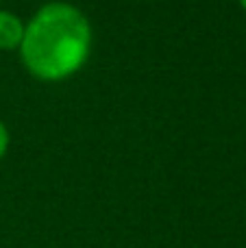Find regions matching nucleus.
<instances>
[{
	"label": "nucleus",
	"instance_id": "obj_1",
	"mask_svg": "<svg viewBox=\"0 0 246 248\" xmlns=\"http://www.w3.org/2000/svg\"><path fill=\"white\" fill-rule=\"evenodd\" d=\"M92 42L90 22L65 2H50L24 26L20 50L29 72L44 81H61L87 59Z\"/></svg>",
	"mask_w": 246,
	"mask_h": 248
},
{
	"label": "nucleus",
	"instance_id": "obj_2",
	"mask_svg": "<svg viewBox=\"0 0 246 248\" xmlns=\"http://www.w3.org/2000/svg\"><path fill=\"white\" fill-rule=\"evenodd\" d=\"M24 24L9 11H0V50H13L22 44Z\"/></svg>",
	"mask_w": 246,
	"mask_h": 248
},
{
	"label": "nucleus",
	"instance_id": "obj_3",
	"mask_svg": "<svg viewBox=\"0 0 246 248\" xmlns=\"http://www.w3.org/2000/svg\"><path fill=\"white\" fill-rule=\"evenodd\" d=\"M7 146H9V133H7V126L0 122V159L7 153Z\"/></svg>",
	"mask_w": 246,
	"mask_h": 248
},
{
	"label": "nucleus",
	"instance_id": "obj_4",
	"mask_svg": "<svg viewBox=\"0 0 246 248\" xmlns=\"http://www.w3.org/2000/svg\"><path fill=\"white\" fill-rule=\"evenodd\" d=\"M240 4H242V7L246 9V0H240Z\"/></svg>",
	"mask_w": 246,
	"mask_h": 248
}]
</instances>
